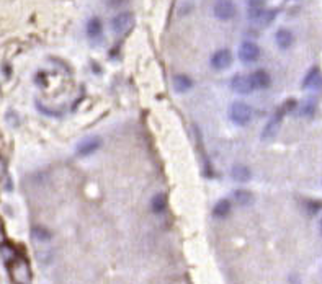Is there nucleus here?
Listing matches in <instances>:
<instances>
[{"instance_id": "obj_1", "label": "nucleus", "mask_w": 322, "mask_h": 284, "mask_svg": "<svg viewBox=\"0 0 322 284\" xmlns=\"http://www.w3.org/2000/svg\"><path fill=\"white\" fill-rule=\"evenodd\" d=\"M8 271L10 278L13 283L18 284H28L32 283V268H30L28 261L23 256L17 255L12 261L8 263Z\"/></svg>"}, {"instance_id": "obj_2", "label": "nucleus", "mask_w": 322, "mask_h": 284, "mask_svg": "<svg viewBox=\"0 0 322 284\" xmlns=\"http://www.w3.org/2000/svg\"><path fill=\"white\" fill-rule=\"evenodd\" d=\"M250 118H252V108L247 103H234L231 106V119L232 123H236L237 126H245L250 123Z\"/></svg>"}, {"instance_id": "obj_3", "label": "nucleus", "mask_w": 322, "mask_h": 284, "mask_svg": "<svg viewBox=\"0 0 322 284\" xmlns=\"http://www.w3.org/2000/svg\"><path fill=\"white\" fill-rule=\"evenodd\" d=\"M132 27H134V15L131 12L120 13L111 20V28L116 34H126L128 31H131Z\"/></svg>"}, {"instance_id": "obj_4", "label": "nucleus", "mask_w": 322, "mask_h": 284, "mask_svg": "<svg viewBox=\"0 0 322 284\" xmlns=\"http://www.w3.org/2000/svg\"><path fill=\"white\" fill-rule=\"evenodd\" d=\"M213 12L218 20L226 22V20L234 18V15H236V5H234L232 0H218L213 7Z\"/></svg>"}, {"instance_id": "obj_5", "label": "nucleus", "mask_w": 322, "mask_h": 284, "mask_svg": "<svg viewBox=\"0 0 322 284\" xmlns=\"http://www.w3.org/2000/svg\"><path fill=\"white\" fill-rule=\"evenodd\" d=\"M239 57H241V60L245 64L255 62V60L260 57V48L255 43L245 41L241 44V48H239Z\"/></svg>"}, {"instance_id": "obj_6", "label": "nucleus", "mask_w": 322, "mask_h": 284, "mask_svg": "<svg viewBox=\"0 0 322 284\" xmlns=\"http://www.w3.org/2000/svg\"><path fill=\"white\" fill-rule=\"evenodd\" d=\"M275 18L273 10H265L263 7H250L249 10V20L258 25H267Z\"/></svg>"}, {"instance_id": "obj_7", "label": "nucleus", "mask_w": 322, "mask_h": 284, "mask_svg": "<svg viewBox=\"0 0 322 284\" xmlns=\"http://www.w3.org/2000/svg\"><path fill=\"white\" fill-rule=\"evenodd\" d=\"M231 62H232V56L227 49L218 51V53H214L213 57H211V65L218 70H223V69L229 67Z\"/></svg>"}, {"instance_id": "obj_8", "label": "nucleus", "mask_w": 322, "mask_h": 284, "mask_svg": "<svg viewBox=\"0 0 322 284\" xmlns=\"http://www.w3.org/2000/svg\"><path fill=\"white\" fill-rule=\"evenodd\" d=\"M100 144H101L100 138H87L85 141H82L80 144L77 145V154H79L80 157L92 155L94 152L98 150Z\"/></svg>"}, {"instance_id": "obj_9", "label": "nucleus", "mask_w": 322, "mask_h": 284, "mask_svg": "<svg viewBox=\"0 0 322 284\" xmlns=\"http://www.w3.org/2000/svg\"><path fill=\"white\" fill-rule=\"evenodd\" d=\"M231 87L236 93L241 95H247L254 90L252 82H250V77H245V75H236L231 82Z\"/></svg>"}, {"instance_id": "obj_10", "label": "nucleus", "mask_w": 322, "mask_h": 284, "mask_svg": "<svg viewBox=\"0 0 322 284\" xmlns=\"http://www.w3.org/2000/svg\"><path fill=\"white\" fill-rule=\"evenodd\" d=\"M285 111H286L285 108L282 111H277V114H275L273 118L268 121L267 126H265V129H263V134H262L263 139H270V138H273V136L277 134V131L280 128V123H282V118H283Z\"/></svg>"}, {"instance_id": "obj_11", "label": "nucleus", "mask_w": 322, "mask_h": 284, "mask_svg": "<svg viewBox=\"0 0 322 284\" xmlns=\"http://www.w3.org/2000/svg\"><path fill=\"white\" fill-rule=\"evenodd\" d=\"M250 82H252L254 88H267L270 87V75L265 72V70H255V72L250 75Z\"/></svg>"}, {"instance_id": "obj_12", "label": "nucleus", "mask_w": 322, "mask_h": 284, "mask_svg": "<svg viewBox=\"0 0 322 284\" xmlns=\"http://www.w3.org/2000/svg\"><path fill=\"white\" fill-rule=\"evenodd\" d=\"M231 176L237 181V183H247V181L250 180V176H252V173H250V170L245 165L237 164V165L232 167Z\"/></svg>"}, {"instance_id": "obj_13", "label": "nucleus", "mask_w": 322, "mask_h": 284, "mask_svg": "<svg viewBox=\"0 0 322 284\" xmlns=\"http://www.w3.org/2000/svg\"><path fill=\"white\" fill-rule=\"evenodd\" d=\"M192 80L190 77H187V75H175L173 77V90H175L177 93H185L188 90L192 88Z\"/></svg>"}, {"instance_id": "obj_14", "label": "nucleus", "mask_w": 322, "mask_h": 284, "mask_svg": "<svg viewBox=\"0 0 322 284\" xmlns=\"http://www.w3.org/2000/svg\"><path fill=\"white\" fill-rule=\"evenodd\" d=\"M275 39H277L278 48L282 49H288L293 44V34L288 29H278L277 34H275Z\"/></svg>"}, {"instance_id": "obj_15", "label": "nucleus", "mask_w": 322, "mask_h": 284, "mask_svg": "<svg viewBox=\"0 0 322 284\" xmlns=\"http://www.w3.org/2000/svg\"><path fill=\"white\" fill-rule=\"evenodd\" d=\"M229 211H231V202L227 199H221L216 202V206H214L213 209V216L218 217V219H224V217H227Z\"/></svg>"}, {"instance_id": "obj_16", "label": "nucleus", "mask_w": 322, "mask_h": 284, "mask_svg": "<svg viewBox=\"0 0 322 284\" xmlns=\"http://www.w3.org/2000/svg\"><path fill=\"white\" fill-rule=\"evenodd\" d=\"M151 207H152V211H154L156 214H162V212L165 211V207H167V198H165V195H156L154 198H152Z\"/></svg>"}, {"instance_id": "obj_17", "label": "nucleus", "mask_w": 322, "mask_h": 284, "mask_svg": "<svg viewBox=\"0 0 322 284\" xmlns=\"http://www.w3.org/2000/svg\"><path fill=\"white\" fill-rule=\"evenodd\" d=\"M234 198H236L237 204L241 206H250L254 202V195L247 190H237L234 193Z\"/></svg>"}, {"instance_id": "obj_18", "label": "nucleus", "mask_w": 322, "mask_h": 284, "mask_svg": "<svg viewBox=\"0 0 322 284\" xmlns=\"http://www.w3.org/2000/svg\"><path fill=\"white\" fill-rule=\"evenodd\" d=\"M87 34L90 38H98L101 34V22L98 18H92L87 23Z\"/></svg>"}, {"instance_id": "obj_19", "label": "nucleus", "mask_w": 322, "mask_h": 284, "mask_svg": "<svg viewBox=\"0 0 322 284\" xmlns=\"http://www.w3.org/2000/svg\"><path fill=\"white\" fill-rule=\"evenodd\" d=\"M319 77H321V75H319V70H318V69H313L308 75H306L303 87H306V88L316 87V85L319 84Z\"/></svg>"}, {"instance_id": "obj_20", "label": "nucleus", "mask_w": 322, "mask_h": 284, "mask_svg": "<svg viewBox=\"0 0 322 284\" xmlns=\"http://www.w3.org/2000/svg\"><path fill=\"white\" fill-rule=\"evenodd\" d=\"M32 235L39 242H46V240H49V238H51V232L46 230L44 227L36 226V227H33V229H32Z\"/></svg>"}, {"instance_id": "obj_21", "label": "nucleus", "mask_w": 322, "mask_h": 284, "mask_svg": "<svg viewBox=\"0 0 322 284\" xmlns=\"http://www.w3.org/2000/svg\"><path fill=\"white\" fill-rule=\"evenodd\" d=\"M17 255H18V253L15 252L13 247H10V245H3V247H2V256H3V260H5V263H7V265H8V263L12 261Z\"/></svg>"}, {"instance_id": "obj_22", "label": "nucleus", "mask_w": 322, "mask_h": 284, "mask_svg": "<svg viewBox=\"0 0 322 284\" xmlns=\"http://www.w3.org/2000/svg\"><path fill=\"white\" fill-rule=\"evenodd\" d=\"M313 111H314V101H309L308 105H304V108H303V114L309 116V114H313Z\"/></svg>"}, {"instance_id": "obj_23", "label": "nucleus", "mask_w": 322, "mask_h": 284, "mask_svg": "<svg viewBox=\"0 0 322 284\" xmlns=\"http://www.w3.org/2000/svg\"><path fill=\"white\" fill-rule=\"evenodd\" d=\"M308 206H309V212L316 214V212H318L322 207V202H308Z\"/></svg>"}, {"instance_id": "obj_24", "label": "nucleus", "mask_w": 322, "mask_h": 284, "mask_svg": "<svg viewBox=\"0 0 322 284\" xmlns=\"http://www.w3.org/2000/svg\"><path fill=\"white\" fill-rule=\"evenodd\" d=\"M105 2H106V5H108V7L116 8V7H120V5L125 3V0H105Z\"/></svg>"}, {"instance_id": "obj_25", "label": "nucleus", "mask_w": 322, "mask_h": 284, "mask_svg": "<svg viewBox=\"0 0 322 284\" xmlns=\"http://www.w3.org/2000/svg\"><path fill=\"white\" fill-rule=\"evenodd\" d=\"M265 0H249V7H263Z\"/></svg>"}, {"instance_id": "obj_26", "label": "nucleus", "mask_w": 322, "mask_h": 284, "mask_svg": "<svg viewBox=\"0 0 322 284\" xmlns=\"http://www.w3.org/2000/svg\"><path fill=\"white\" fill-rule=\"evenodd\" d=\"M3 171H5V164L2 162V159H0V176L3 175Z\"/></svg>"}, {"instance_id": "obj_27", "label": "nucleus", "mask_w": 322, "mask_h": 284, "mask_svg": "<svg viewBox=\"0 0 322 284\" xmlns=\"http://www.w3.org/2000/svg\"><path fill=\"white\" fill-rule=\"evenodd\" d=\"M321 234H322V221H321Z\"/></svg>"}]
</instances>
